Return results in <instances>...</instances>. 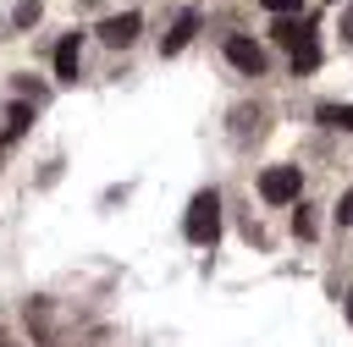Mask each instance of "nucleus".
<instances>
[{"label":"nucleus","mask_w":353,"mask_h":347,"mask_svg":"<svg viewBox=\"0 0 353 347\" xmlns=\"http://www.w3.org/2000/svg\"><path fill=\"white\" fill-rule=\"evenodd\" d=\"M182 231H188V242H199V248H215V237H221V193H215V187L193 193Z\"/></svg>","instance_id":"obj_1"},{"label":"nucleus","mask_w":353,"mask_h":347,"mask_svg":"<svg viewBox=\"0 0 353 347\" xmlns=\"http://www.w3.org/2000/svg\"><path fill=\"white\" fill-rule=\"evenodd\" d=\"M298 193H303L298 165H270V171L259 176V198H265V204H292Z\"/></svg>","instance_id":"obj_2"},{"label":"nucleus","mask_w":353,"mask_h":347,"mask_svg":"<svg viewBox=\"0 0 353 347\" xmlns=\"http://www.w3.org/2000/svg\"><path fill=\"white\" fill-rule=\"evenodd\" d=\"M226 61H232L237 72H248V77H259V72H265V50H259L254 39H243V33H232V39H226Z\"/></svg>","instance_id":"obj_3"},{"label":"nucleus","mask_w":353,"mask_h":347,"mask_svg":"<svg viewBox=\"0 0 353 347\" xmlns=\"http://www.w3.org/2000/svg\"><path fill=\"white\" fill-rule=\"evenodd\" d=\"M138 28H143V17H138V11H121V17H105V22H99V39L116 44V50H127V44L138 39Z\"/></svg>","instance_id":"obj_4"},{"label":"nucleus","mask_w":353,"mask_h":347,"mask_svg":"<svg viewBox=\"0 0 353 347\" xmlns=\"http://www.w3.org/2000/svg\"><path fill=\"white\" fill-rule=\"evenodd\" d=\"M77 66H83V44H77V33H66L55 44V77L61 83H77Z\"/></svg>","instance_id":"obj_5"},{"label":"nucleus","mask_w":353,"mask_h":347,"mask_svg":"<svg viewBox=\"0 0 353 347\" xmlns=\"http://www.w3.org/2000/svg\"><path fill=\"white\" fill-rule=\"evenodd\" d=\"M314 66H320V44H314V28L303 22L292 39V72H314Z\"/></svg>","instance_id":"obj_6"},{"label":"nucleus","mask_w":353,"mask_h":347,"mask_svg":"<svg viewBox=\"0 0 353 347\" xmlns=\"http://www.w3.org/2000/svg\"><path fill=\"white\" fill-rule=\"evenodd\" d=\"M193 33H199V11H182V17H176V28L165 33V44H160V50H165V55H176V50H182Z\"/></svg>","instance_id":"obj_7"},{"label":"nucleus","mask_w":353,"mask_h":347,"mask_svg":"<svg viewBox=\"0 0 353 347\" xmlns=\"http://www.w3.org/2000/svg\"><path fill=\"white\" fill-rule=\"evenodd\" d=\"M320 121L336 132H353V105H320Z\"/></svg>","instance_id":"obj_8"},{"label":"nucleus","mask_w":353,"mask_h":347,"mask_svg":"<svg viewBox=\"0 0 353 347\" xmlns=\"http://www.w3.org/2000/svg\"><path fill=\"white\" fill-rule=\"evenodd\" d=\"M28 121H33V110H28V105H11V116H6V143H11V138H22V132H28Z\"/></svg>","instance_id":"obj_9"},{"label":"nucleus","mask_w":353,"mask_h":347,"mask_svg":"<svg viewBox=\"0 0 353 347\" xmlns=\"http://www.w3.org/2000/svg\"><path fill=\"white\" fill-rule=\"evenodd\" d=\"M39 11H44V0H17L11 22H17V28H33V22H39Z\"/></svg>","instance_id":"obj_10"},{"label":"nucleus","mask_w":353,"mask_h":347,"mask_svg":"<svg viewBox=\"0 0 353 347\" xmlns=\"http://www.w3.org/2000/svg\"><path fill=\"white\" fill-rule=\"evenodd\" d=\"M292 231H298V237H314V215H309V209H292Z\"/></svg>","instance_id":"obj_11"},{"label":"nucleus","mask_w":353,"mask_h":347,"mask_svg":"<svg viewBox=\"0 0 353 347\" xmlns=\"http://www.w3.org/2000/svg\"><path fill=\"white\" fill-rule=\"evenodd\" d=\"M265 11H276V17H292V11H303V0H265Z\"/></svg>","instance_id":"obj_12"},{"label":"nucleus","mask_w":353,"mask_h":347,"mask_svg":"<svg viewBox=\"0 0 353 347\" xmlns=\"http://www.w3.org/2000/svg\"><path fill=\"white\" fill-rule=\"evenodd\" d=\"M336 220H342V226H353V187L342 193V204H336Z\"/></svg>","instance_id":"obj_13"},{"label":"nucleus","mask_w":353,"mask_h":347,"mask_svg":"<svg viewBox=\"0 0 353 347\" xmlns=\"http://www.w3.org/2000/svg\"><path fill=\"white\" fill-rule=\"evenodd\" d=\"M342 39H347V44H353V11H347V17H342Z\"/></svg>","instance_id":"obj_14"},{"label":"nucleus","mask_w":353,"mask_h":347,"mask_svg":"<svg viewBox=\"0 0 353 347\" xmlns=\"http://www.w3.org/2000/svg\"><path fill=\"white\" fill-rule=\"evenodd\" d=\"M347 319H353V292H347Z\"/></svg>","instance_id":"obj_15"},{"label":"nucleus","mask_w":353,"mask_h":347,"mask_svg":"<svg viewBox=\"0 0 353 347\" xmlns=\"http://www.w3.org/2000/svg\"><path fill=\"white\" fill-rule=\"evenodd\" d=\"M336 6H342V0H336Z\"/></svg>","instance_id":"obj_16"}]
</instances>
